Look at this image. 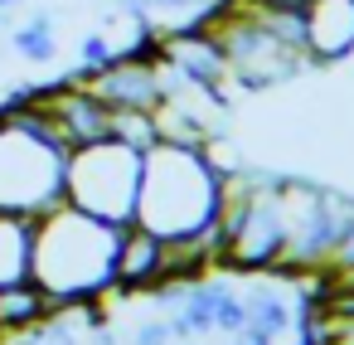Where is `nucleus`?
Instances as JSON below:
<instances>
[{"instance_id": "obj_17", "label": "nucleus", "mask_w": 354, "mask_h": 345, "mask_svg": "<svg viewBox=\"0 0 354 345\" xmlns=\"http://www.w3.org/2000/svg\"><path fill=\"white\" fill-rule=\"evenodd\" d=\"M175 335H170V321H146V326H136V335H131V345H170Z\"/></svg>"}, {"instance_id": "obj_14", "label": "nucleus", "mask_w": 354, "mask_h": 345, "mask_svg": "<svg viewBox=\"0 0 354 345\" xmlns=\"http://www.w3.org/2000/svg\"><path fill=\"white\" fill-rule=\"evenodd\" d=\"M112 136H117V141H127V146H136V151L156 146V141H160V132H156V112L112 107Z\"/></svg>"}, {"instance_id": "obj_1", "label": "nucleus", "mask_w": 354, "mask_h": 345, "mask_svg": "<svg viewBox=\"0 0 354 345\" xmlns=\"http://www.w3.org/2000/svg\"><path fill=\"white\" fill-rule=\"evenodd\" d=\"M117 248L122 229L93 219L73 204H54L35 219V263L30 282L49 297V306H83L117 292Z\"/></svg>"}, {"instance_id": "obj_7", "label": "nucleus", "mask_w": 354, "mask_h": 345, "mask_svg": "<svg viewBox=\"0 0 354 345\" xmlns=\"http://www.w3.org/2000/svg\"><path fill=\"white\" fill-rule=\"evenodd\" d=\"M30 103L39 107V117L54 127V136L73 151V146H88V141H102L112 136V107L97 103L78 78L68 83H54L44 93H30Z\"/></svg>"}, {"instance_id": "obj_5", "label": "nucleus", "mask_w": 354, "mask_h": 345, "mask_svg": "<svg viewBox=\"0 0 354 345\" xmlns=\"http://www.w3.org/2000/svg\"><path fill=\"white\" fill-rule=\"evenodd\" d=\"M141 156L146 151H136V146H127L117 136L73 146L68 151V166H64V204H73V209L93 214V219H107V224L127 229L136 219Z\"/></svg>"}, {"instance_id": "obj_2", "label": "nucleus", "mask_w": 354, "mask_h": 345, "mask_svg": "<svg viewBox=\"0 0 354 345\" xmlns=\"http://www.w3.org/2000/svg\"><path fill=\"white\" fill-rule=\"evenodd\" d=\"M218 214H223V170L209 161L204 146H180V141L146 146L131 224L175 243V238H194L214 229Z\"/></svg>"}, {"instance_id": "obj_20", "label": "nucleus", "mask_w": 354, "mask_h": 345, "mask_svg": "<svg viewBox=\"0 0 354 345\" xmlns=\"http://www.w3.org/2000/svg\"><path fill=\"white\" fill-rule=\"evenodd\" d=\"M10 6H20V0H0V10H10Z\"/></svg>"}, {"instance_id": "obj_8", "label": "nucleus", "mask_w": 354, "mask_h": 345, "mask_svg": "<svg viewBox=\"0 0 354 345\" xmlns=\"http://www.w3.org/2000/svg\"><path fill=\"white\" fill-rule=\"evenodd\" d=\"M301 44L310 64H339L354 54V0H306Z\"/></svg>"}, {"instance_id": "obj_12", "label": "nucleus", "mask_w": 354, "mask_h": 345, "mask_svg": "<svg viewBox=\"0 0 354 345\" xmlns=\"http://www.w3.org/2000/svg\"><path fill=\"white\" fill-rule=\"evenodd\" d=\"M10 44H15V54L25 59V64H54V54H59V39H54V15H35V20H25L15 35H10Z\"/></svg>"}, {"instance_id": "obj_15", "label": "nucleus", "mask_w": 354, "mask_h": 345, "mask_svg": "<svg viewBox=\"0 0 354 345\" xmlns=\"http://www.w3.org/2000/svg\"><path fill=\"white\" fill-rule=\"evenodd\" d=\"M78 59H83V73H97V69H107V64L117 59V49H112V39L97 30V35H88V39L78 44Z\"/></svg>"}, {"instance_id": "obj_16", "label": "nucleus", "mask_w": 354, "mask_h": 345, "mask_svg": "<svg viewBox=\"0 0 354 345\" xmlns=\"http://www.w3.org/2000/svg\"><path fill=\"white\" fill-rule=\"evenodd\" d=\"M349 263H354V214H349V224H344L339 243L330 248V258L320 263V272H315V277H325V272H339V267H349Z\"/></svg>"}, {"instance_id": "obj_10", "label": "nucleus", "mask_w": 354, "mask_h": 345, "mask_svg": "<svg viewBox=\"0 0 354 345\" xmlns=\"http://www.w3.org/2000/svg\"><path fill=\"white\" fill-rule=\"evenodd\" d=\"M30 263H35V219L0 214V292L30 282Z\"/></svg>"}, {"instance_id": "obj_11", "label": "nucleus", "mask_w": 354, "mask_h": 345, "mask_svg": "<svg viewBox=\"0 0 354 345\" xmlns=\"http://www.w3.org/2000/svg\"><path fill=\"white\" fill-rule=\"evenodd\" d=\"M49 297L35 287V282H20V287H6L0 292V340L6 335H20V330H35L39 321H49Z\"/></svg>"}, {"instance_id": "obj_13", "label": "nucleus", "mask_w": 354, "mask_h": 345, "mask_svg": "<svg viewBox=\"0 0 354 345\" xmlns=\"http://www.w3.org/2000/svg\"><path fill=\"white\" fill-rule=\"evenodd\" d=\"M243 301H248V326H257V330H267L277 340L291 330V301L286 297H277V292H248Z\"/></svg>"}, {"instance_id": "obj_9", "label": "nucleus", "mask_w": 354, "mask_h": 345, "mask_svg": "<svg viewBox=\"0 0 354 345\" xmlns=\"http://www.w3.org/2000/svg\"><path fill=\"white\" fill-rule=\"evenodd\" d=\"M160 282H165V238L146 233L141 224H127L117 248V292H146Z\"/></svg>"}, {"instance_id": "obj_19", "label": "nucleus", "mask_w": 354, "mask_h": 345, "mask_svg": "<svg viewBox=\"0 0 354 345\" xmlns=\"http://www.w3.org/2000/svg\"><path fill=\"white\" fill-rule=\"evenodd\" d=\"M93 345H117V335H112V330H102V326H97V330H93Z\"/></svg>"}, {"instance_id": "obj_6", "label": "nucleus", "mask_w": 354, "mask_h": 345, "mask_svg": "<svg viewBox=\"0 0 354 345\" xmlns=\"http://www.w3.org/2000/svg\"><path fill=\"white\" fill-rule=\"evenodd\" d=\"M78 83H83L97 103H107V107L156 112L160 98H165V64H160V54H156V44H151V49H141V54H117V59H112L107 69H97V73H78Z\"/></svg>"}, {"instance_id": "obj_3", "label": "nucleus", "mask_w": 354, "mask_h": 345, "mask_svg": "<svg viewBox=\"0 0 354 345\" xmlns=\"http://www.w3.org/2000/svg\"><path fill=\"white\" fill-rule=\"evenodd\" d=\"M204 30L223 49L228 78L238 88H277L310 69V54L301 44V10L277 0H223Z\"/></svg>"}, {"instance_id": "obj_4", "label": "nucleus", "mask_w": 354, "mask_h": 345, "mask_svg": "<svg viewBox=\"0 0 354 345\" xmlns=\"http://www.w3.org/2000/svg\"><path fill=\"white\" fill-rule=\"evenodd\" d=\"M64 166L68 146L39 117L30 93L0 103V214L39 219L64 204Z\"/></svg>"}, {"instance_id": "obj_18", "label": "nucleus", "mask_w": 354, "mask_h": 345, "mask_svg": "<svg viewBox=\"0 0 354 345\" xmlns=\"http://www.w3.org/2000/svg\"><path fill=\"white\" fill-rule=\"evenodd\" d=\"M320 311H330V316H354V292H330V297H320Z\"/></svg>"}]
</instances>
